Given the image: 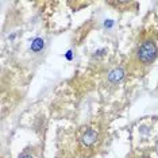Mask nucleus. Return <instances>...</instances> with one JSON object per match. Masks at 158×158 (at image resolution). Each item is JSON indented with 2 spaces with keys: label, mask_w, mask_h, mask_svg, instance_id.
Listing matches in <instances>:
<instances>
[{
  "label": "nucleus",
  "mask_w": 158,
  "mask_h": 158,
  "mask_svg": "<svg viewBox=\"0 0 158 158\" xmlns=\"http://www.w3.org/2000/svg\"><path fill=\"white\" fill-rule=\"evenodd\" d=\"M158 56V38L157 35L147 34L142 38L135 52V61L141 66H146L154 62Z\"/></svg>",
  "instance_id": "f257e3e1"
},
{
  "label": "nucleus",
  "mask_w": 158,
  "mask_h": 158,
  "mask_svg": "<svg viewBox=\"0 0 158 158\" xmlns=\"http://www.w3.org/2000/svg\"><path fill=\"white\" fill-rule=\"evenodd\" d=\"M98 138H99L98 131L93 130V128H87L81 136V143H82V146H85V147H91L93 143H96Z\"/></svg>",
  "instance_id": "f03ea898"
},
{
  "label": "nucleus",
  "mask_w": 158,
  "mask_h": 158,
  "mask_svg": "<svg viewBox=\"0 0 158 158\" xmlns=\"http://www.w3.org/2000/svg\"><path fill=\"white\" fill-rule=\"evenodd\" d=\"M123 77H124V70L122 69V68H115V69H112L108 73V81L114 82V84L119 82Z\"/></svg>",
  "instance_id": "7ed1b4c3"
},
{
  "label": "nucleus",
  "mask_w": 158,
  "mask_h": 158,
  "mask_svg": "<svg viewBox=\"0 0 158 158\" xmlns=\"http://www.w3.org/2000/svg\"><path fill=\"white\" fill-rule=\"evenodd\" d=\"M44 48H45V41L42 38H35V39H33V42H31V45H30L31 52H34V53L42 52Z\"/></svg>",
  "instance_id": "20e7f679"
},
{
  "label": "nucleus",
  "mask_w": 158,
  "mask_h": 158,
  "mask_svg": "<svg viewBox=\"0 0 158 158\" xmlns=\"http://www.w3.org/2000/svg\"><path fill=\"white\" fill-rule=\"evenodd\" d=\"M20 158H33V156H30V154H23Z\"/></svg>",
  "instance_id": "39448f33"
},
{
  "label": "nucleus",
  "mask_w": 158,
  "mask_h": 158,
  "mask_svg": "<svg viewBox=\"0 0 158 158\" xmlns=\"http://www.w3.org/2000/svg\"><path fill=\"white\" fill-rule=\"evenodd\" d=\"M143 158H146V157H143Z\"/></svg>",
  "instance_id": "423d86ee"
}]
</instances>
